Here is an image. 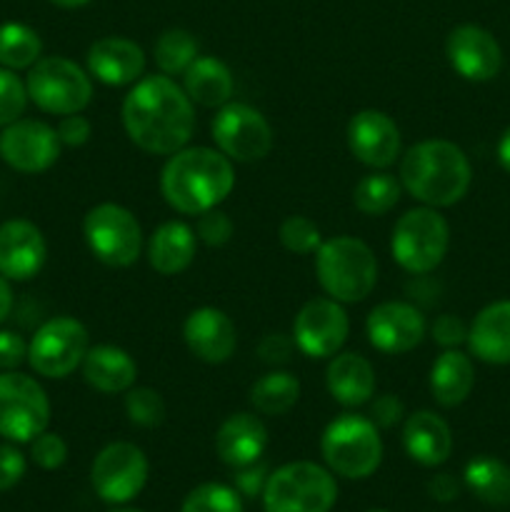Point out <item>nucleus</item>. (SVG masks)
I'll use <instances>...</instances> for the list:
<instances>
[{
  "label": "nucleus",
  "mask_w": 510,
  "mask_h": 512,
  "mask_svg": "<svg viewBox=\"0 0 510 512\" xmlns=\"http://www.w3.org/2000/svg\"><path fill=\"white\" fill-rule=\"evenodd\" d=\"M268 448V428L253 413H235L215 433V453L230 468L258 463Z\"/></svg>",
  "instance_id": "nucleus-22"
},
{
  "label": "nucleus",
  "mask_w": 510,
  "mask_h": 512,
  "mask_svg": "<svg viewBox=\"0 0 510 512\" xmlns=\"http://www.w3.org/2000/svg\"><path fill=\"white\" fill-rule=\"evenodd\" d=\"M295 343L293 338H288V335L283 333H270L265 335L263 340H260L258 345V355L263 363L268 365H283L290 360V353H293Z\"/></svg>",
  "instance_id": "nucleus-47"
},
{
  "label": "nucleus",
  "mask_w": 510,
  "mask_h": 512,
  "mask_svg": "<svg viewBox=\"0 0 510 512\" xmlns=\"http://www.w3.org/2000/svg\"><path fill=\"white\" fill-rule=\"evenodd\" d=\"M368 512H388V510H368Z\"/></svg>",
  "instance_id": "nucleus-53"
},
{
  "label": "nucleus",
  "mask_w": 510,
  "mask_h": 512,
  "mask_svg": "<svg viewBox=\"0 0 510 512\" xmlns=\"http://www.w3.org/2000/svg\"><path fill=\"white\" fill-rule=\"evenodd\" d=\"M88 73L105 85H133L145 73V53L135 40L108 35L90 45Z\"/></svg>",
  "instance_id": "nucleus-21"
},
{
  "label": "nucleus",
  "mask_w": 510,
  "mask_h": 512,
  "mask_svg": "<svg viewBox=\"0 0 510 512\" xmlns=\"http://www.w3.org/2000/svg\"><path fill=\"white\" fill-rule=\"evenodd\" d=\"M28 100V88L15 70L0 65V128L23 118Z\"/></svg>",
  "instance_id": "nucleus-38"
},
{
  "label": "nucleus",
  "mask_w": 510,
  "mask_h": 512,
  "mask_svg": "<svg viewBox=\"0 0 510 512\" xmlns=\"http://www.w3.org/2000/svg\"><path fill=\"white\" fill-rule=\"evenodd\" d=\"M300 400V380L288 370H270L250 388V403L263 415H285Z\"/></svg>",
  "instance_id": "nucleus-31"
},
{
  "label": "nucleus",
  "mask_w": 510,
  "mask_h": 512,
  "mask_svg": "<svg viewBox=\"0 0 510 512\" xmlns=\"http://www.w3.org/2000/svg\"><path fill=\"white\" fill-rule=\"evenodd\" d=\"M83 235L90 253L108 268H130L143 253L138 218L118 203H100L85 213Z\"/></svg>",
  "instance_id": "nucleus-9"
},
{
  "label": "nucleus",
  "mask_w": 510,
  "mask_h": 512,
  "mask_svg": "<svg viewBox=\"0 0 510 512\" xmlns=\"http://www.w3.org/2000/svg\"><path fill=\"white\" fill-rule=\"evenodd\" d=\"M110 512H143V510H135V508H120V505H118V508H113Z\"/></svg>",
  "instance_id": "nucleus-52"
},
{
  "label": "nucleus",
  "mask_w": 510,
  "mask_h": 512,
  "mask_svg": "<svg viewBox=\"0 0 510 512\" xmlns=\"http://www.w3.org/2000/svg\"><path fill=\"white\" fill-rule=\"evenodd\" d=\"M405 418V405L398 395L393 393H385L380 398L370 400V420H373L378 428L390 430Z\"/></svg>",
  "instance_id": "nucleus-43"
},
{
  "label": "nucleus",
  "mask_w": 510,
  "mask_h": 512,
  "mask_svg": "<svg viewBox=\"0 0 510 512\" xmlns=\"http://www.w3.org/2000/svg\"><path fill=\"white\" fill-rule=\"evenodd\" d=\"M430 335H433V340L440 345V348L450 350V348H458V345H463L465 340H468V328H465V323L458 318V315L445 313L435 318L433 328H430Z\"/></svg>",
  "instance_id": "nucleus-41"
},
{
  "label": "nucleus",
  "mask_w": 510,
  "mask_h": 512,
  "mask_svg": "<svg viewBox=\"0 0 510 512\" xmlns=\"http://www.w3.org/2000/svg\"><path fill=\"white\" fill-rule=\"evenodd\" d=\"M350 333V320L343 303L333 298H313L298 310L293 320V343L303 355L315 360L340 353Z\"/></svg>",
  "instance_id": "nucleus-14"
},
{
  "label": "nucleus",
  "mask_w": 510,
  "mask_h": 512,
  "mask_svg": "<svg viewBox=\"0 0 510 512\" xmlns=\"http://www.w3.org/2000/svg\"><path fill=\"white\" fill-rule=\"evenodd\" d=\"M475 385L473 360L458 348L443 350L430 368V393L440 408H458Z\"/></svg>",
  "instance_id": "nucleus-29"
},
{
  "label": "nucleus",
  "mask_w": 510,
  "mask_h": 512,
  "mask_svg": "<svg viewBox=\"0 0 510 512\" xmlns=\"http://www.w3.org/2000/svg\"><path fill=\"white\" fill-rule=\"evenodd\" d=\"M125 415L138 428H158L165 420V400L153 388H130L125 393Z\"/></svg>",
  "instance_id": "nucleus-36"
},
{
  "label": "nucleus",
  "mask_w": 510,
  "mask_h": 512,
  "mask_svg": "<svg viewBox=\"0 0 510 512\" xmlns=\"http://www.w3.org/2000/svg\"><path fill=\"white\" fill-rule=\"evenodd\" d=\"M168 75H148L133 83L123 100V128L130 143L150 155H173L195 133V108Z\"/></svg>",
  "instance_id": "nucleus-1"
},
{
  "label": "nucleus",
  "mask_w": 510,
  "mask_h": 512,
  "mask_svg": "<svg viewBox=\"0 0 510 512\" xmlns=\"http://www.w3.org/2000/svg\"><path fill=\"white\" fill-rule=\"evenodd\" d=\"M320 453L330 473L348 480L370 478L383 463V440L378 425L365 415H340L323 430Z\"/></svg>",
  "instance_id": "nucleus-5"
},
{
  "label": "nucleus",
  "mask_w": 510,
  "mask_h": 512,
  "mask_svg": "<svg viewBox=\"0 0 510 512\" xmlns=\"http://www.w3.org/2000/svg\"><path fill=\"white\" fill-rule=\"evenodd\" d=\"M348 148L358 163L388 170L400 158V130L383 110H360L348 123Z\"/></svg>",
  "instance_id": "nucleus-18"
},
{
  "label": "nucleus",
  "mask_w": 510,
  "mask_h": 512,
  "mask_svg": "<svg viewBox=\"0 0 510 512\" xmlns=\"http://www.w3.org/2000/svg\"><path fill=\"white\" fill-rule=\"evenodd\" d=\"M50 400L43 385L18 370L0 373V435L10 443H30L48 430Z\"/></svg>",
  "instance_id": "nucleus-11"
},
{
  "label": "nucleus",
  "mask_w": 510,
  "mask_h": 512,
  "mask_svg": "<svg viewBox=\"0 0 510 512\" xmlns=\"http://www.w3.org/2000/svg\"><path fill=\"white\" fill-rule=\"evenodd\" d=\"M400 193H403V185L395 175H390L388 170H375V173L365 175L355 183L353 203L363 215L378 218V215L390 213L398 205Z\"/></svg>",
  "instance_id": "nucleus-32"
},
{
  "label": "nucleus",
  "mask_w": 510,
  "mask_h": 512,
  "mask_svg": "<svg viewBox=\"0 0 510 512\" xmlns=\"http://www.w3.org/2000/svg\"><path fill=\"white\" fill-rule=\"evenodd\" d=\"M280 245L293 255H310L320 248V228L305 215H290L283 220L278 230Z\"/></svg>",
  "instance_id": "nucleus-37"
},
{
  "label": "nucleus",
  "mask_w": 510,
  "mask_h": 512,
  "mask_svg": "<svg viewBox=\"0 0 510 512\" xmlns=\"http://www.w3.org/2000/svg\"><path fill=\"white\" fill-rule=\"evenodd\" d=\"M473 168L463 148L433 138L415 143L400 158V185L428 208H450L468 195Z\"/></svg>",
  "instance_id": "nucleus-3"
},
{
  "label": "nucleus",
  "mask_w": 510,
  "mask_h": 512,
  "mask_svg": "<svg viewBox=\"0 0 510 512\" xmlns=\"http://www.w3.org/2000/svg\"><path fill=\"white\" fill-rule=\"evenodd\" d=\"M268 478H270L268 465L258 460V463H250L245 465V468H235L233 485L240 495H245V498H258V495H263Z\"/></svg>",
  "instance_id": "nucleus-42"
},
{
  "label": "nucleus",
  "mask_w": 510,
  "mask_h": 512,
  "mask_svg": "<svg viewBox=\"0 0 510 512\" xmlns=\"http://www.w3.org/2000/svg\"><path fill=\"white\" fill-rule=\"evenodd\" d=\"M28 360V343L15 330H0V370H15Z\"/></svg>",
  "instance_id": "nucleus-46"
},
{
  "label": "nucleus",
  "mask_w": 510,
  "mask_h": 512,
  "mask_svg": "<svg viewBox=\"0 0 510 512\" xmlns=\"http://www.w3.org/2000/svg\"><path fill=\"white\" fill-rule=\"evenodd\" d=\"M338 485L330 470L310 460L288 463L270 473L263 490L265 512H330Z\"/></svg>",
  "instance_id": "nucleus-7"
},
{
  "label": "nucleus",
  "mask_w": 510,
  "mask_h": 512,
  "mask_svg": "<svg viewBox=\"0 0 510 512\" xmlns=\"http://www.w3.org/2000/svg\"><path fill=\"white\" fill-rule=\"evenodd\" d=\"M148 458L133 443H110L95 455L90 483L100 500L125 505L143 493L148 483Z\"/></svg>",
  "instance_id": "nucleus-13"
},
{
  "label": "nucleus",
  "mask_w": 510,
  "mask_h": 512,
  "mask_svg": "<svg viewBox=\"0 0 510 512\" xmlns=\"http://www.w3.org/2000/svg\"><path fill=\"white\" fill-rule=\"evenodd\" d=\"M195 235H198V240H203L205 245H210V248H220V245H225L233 238V220L218 208L205 210V213L198 215Z\"/></svg>",
  "instance_id": "nucleus-40"
},
{
  "label": "nucleus",
  "mask_w": 510,
  "mask_h": 512,
  "mask_svg": "<svg viewBox=\"0 0 510 512\" xmlns=\"http://www.w3.org/2000/svg\"><path fill=\"white\" fill-rule=\"evenodd\" d=\"M325 385L335 403L343 408H360L375 395V370L358 353L333 355L325 370Z\"/></svg>",
  "instance_id": "nucleus-25"
},
{
  "label": "nucleus",
  "mask_w": 510,
  "mask_h": 512,
  "mask_svg": "<svg viewBox=\"0 0 510 512\" xmlns=\"http://www.w3.org/2000/svg\"><path fill=\"white\" fill-rule=\"evenodd\" d=\"M215 148L235 163H258L273 150L275 135L260 110L245 103H228L218 108L210 123Z\"/></svg>",
  "instance_id": "nucleus-12"
},
{
  "label": "nucleus",
  "mask_w": 510,
  "mask_h": 512,
  "mask_svg": "<svg viewBox=\"0 0 510 512\" xmlns=\"http://www.w3.org/2000/svg\"><path fill=\"white\" fill-rule=\"evenodd\" d=\"M450 228L438 208H413L395 220L390 253L410 275L433 273L448 255Z\"/></svg>",
  "instance_id": "nucleus-6"
},
{
  "label": "nucleus",
  "mask_w": 510,
  "mask_h": 512,
  "mask_svg": "<svg viewBox=\"0 0 510 512\" xmlns=\"http://www.w3.org/2000/svg\"><path fill=\"white\" fill-rule=\"evenodd\" d=\"M370 345L385 355H403L418 348L428 333L425 315L415 305L388 300L370 310L365 320Z\"/></svg>",
  "instance_id": "nucleus-16"
},
{
  "label": "nucleus",
  "mask_w": 510,
  "mask_h": 512,
  "mask_svg": "<svg viewBox=\"0 0 510 512\" xmlns=\"http://www.w3.org/2000/svg\"><path fill=\"white\" fill-rule=\"evenodd\" d=\"M445 55L460 78L470 83L493 80L503 68V50L493 33L473 23L458 25L445 40Z\"/></svg>",
  "instance_id": "nucleus-17"
},
{
  "label": "nucleus",
  "mask_w": 510,
  "mask_h": 512,
  "mask_svg": "<svg viewBox=\"0 0 510 512\" xmlns=\"http://www.w3.org/2000/svg\"><path fill=\"white\" fill-rule=\"evenodd\" d=\"M48 260V243L30 220H8L0 225V275L15 283L35 278Z\"/></svg>",
  "instance_id": "nucleus-19"
},
{
  "label": "nucleus",
  "mask_w": 510,
  "mask_h": 512,
  "mask_svg": "<svg viewBox=\"0 0 510 512\" xmlns=\"http://www.w3.org/2000/svg\"><path fill=\"white\" fill-rule=\"evenodd\" d=\"M43 53V40L30 25L3 23L0 25V65L8 70L33 68Z\"/></svg>",
  "instance_id": "nucleus-34"
},
{
  "label": "nucleus",
  "mask_w": 510,
  "mask_h": 512,
  "mask_svg": "<svg viewBox=\"0 0 510 512\" xmlns=\"http://www.w3.org/2000/svg\"><path fill=\"white\" fill-rule=\"evenodd\" d=\"M55 133H58L60 143L63 145H68V148H80V145H85L90 140L93 128H90V120L85 118V115L73 113V115H63V118H60Z\"/></svg>",
  "instance_id": "nucleus-45"
},
{
  "label": "nucleus",
  "mask_w": 510,
  "mask_h": 512,
  "mask_svg": "<svg viewBox=\"0 0 510 512\" xmlns=\"http://www.w3.org/2000/svg\"><path fill=\"white\" fill-rule=\"evenodd\" d=\"M463 480L470 493L485 505H493V508L510 505V468L503 460L490 458V455L473 458L465 465Z\"/></svg>",
  "instance_id": "nucleus-30"
},
{
  "label": "nucleus",
  "mask_w": 510,
  "mask_h": 512,
  "mask_svg": "<svg viewBox=\"0 0 510 512\" xmlns=\"http://www.w3.org/2000/svg\"><path fill=\"white\" fill-rule=\"evenodd\" d=\"M10 310H13V290H10V280L0 275V325L5 323Z\"/></svg>",
  "instance_id": "nucleus-49"
},
{
  "label": "nucleus",
  "mask_w": 510,
  "mask_h": 512,
  "mask_svg": "<svg viewBox=\"0 0 510 512\" xmlns=\"http://www.w3.org/2000/svg\"><path fill=\"white\" fill-rule=\"evenodd\" d=\"M198 235L183 220H168L148 240V263L160 275H180L193 265Z\"/></svg>",
  "instance_id": "nucleus-26"
},
{
  "label": "nucleus",
  "mask_w": 510,
  "mask_h": 512,
  "mask_svg": "<svg viewBox=\"0 0 510 512\" xmlns=\"http://www.w3.org/2000/svg\"><path fill=\"white\" fill-rule=\"evenodd\" d=\"M60 143L55 128L43 120L20 118L5 125L0 133V158L13 170L25 175L45 173L60 158Z\"/></svg>",
  "instance_id": "nucleus-15"
},
{
  "label": "nucleus",
  "mask_w": 510,
  "mask_h": 512,
  "mask_svg": "<svg viewBox=\"0 0 510 512\" xmlns=\"http://www.w3.org/2000/svg\"><path fill=\"white\" fill-rule=\"evenodd\" d=\"M25 475V458L15 445H0V493L15 488Z\"/></svg>",
  "instance_id": "nucleus-44"
},
{
  "label": "nucleus",
  "mask_w": 510,
  "mask_h": 512,
  "mask_svg": "<svg viewBox=\"0 0 510 512\" xmlns=\"http://www.w3.org/2000/svg\"><path fill=\"white\" fill-rule=\"evenodd\" d=\"M88 350V328L70 315H58L35 330L28 343V363L43 378L63 380L83 365Z\"/></svg>",
  "instance_id": "nucleus-10"
},
{
  "label": "nucleus",
  "mask_w": 510,
  "mask_h": 512,
  "mask_svg": "<svg viewBox=\"0 0 510 512\" xmlns=\"http://www.w3.org/2000/svg\"><path fill=\"white\" fill-rule=\"evenodd\" d=\"M180 512H243V500L230 485L203 483L185 495Z\"/></svg>",
  "instance_id": "nucleus-35"
},
{
  "label": "nucleus",
  "mask_w": 510,
  "mask_h": 512,
  "mask_svg": "<svg viewBox=\"0 0 510 512\" xmlns=\"http://www.w3.org/2000/svg\"><path fill=\"white\" fill-rule=\"evenodd\" d=\"M80 368H83L85 383L105 395L128 393L135 385V378H138L135 360L123 348H115V345H95V348H90Z\"/></svg>",
  "instance_id": "nucleus-27"
},
{
  "label": "nucleus",
  "mask_w": 510,
  "mask_h": 512,
  "mask_svg": "<svg viewBox=\"0 0 510 512\" xmlns=\"http://www.w3.org/2000/svg\"><path fill=\"white\" fill-rule=\"evenodd\" d=\"M428 493L430 498H435L438 503H453V500L460 495V483L453 478V475L440 473L428 483Z\"/></svg>",
  "instance_id": "nucleus-48"
},
{
  "label": "nucleus",
  "mask_w": 510,
  "mask_h": 512,
  "mask_svg": "<svg viewBox=\"0 0 510 512\" xmlns=\"http://www.w3.org/2000/svg\"><path fill=\"white\" fill-rule=\"evenodd\" d=\"M235 168L218 148L195 145L173 153L160 173V193L180 215L213 210L233 193Z\"/></svg>",
  "instance_id": "nucleus-2"
},
{
  "label": "nucleus",
  "mask_w": 510,
  "mask_h": 512,
  "mask_svg": "<svg viewBox=\"0 0 510 512\" xmlns=\"http://www.w3.org/2000/svg\"><path fill=\"white\" fill-rule=\"evenodd\" d=\"M25 88L28 98L50 115L83 113L93 100L90 75L63 55H48L28 68Z\"/></svg>",
  "instance_id": "nucleus-8"
},
{
  "label": "nucleus",
  "mask_w": 510,
  "mask_h": 512,
  "mask_svg": "<svg viewBox=\"0 0 510 512\" xmlns=\"http://www.w3.org/2000/svg\"><path fill=\"white\" fill-rule=\"evenodd\" d=\"M50 3L58 5V8L73 10V8H83V5H88L90 0H50Z\"/></svg>",
  "instance_id": "nucleus-51"
},
{
  "label": "nucleus",
  "mask_w": 510,
  "mask_h": 512,
  "mask_svg": "<svg viewBox=\"0 0 510 512\" xmlns=\"http://www.w3.org/2000/svg\"><path fill=\"white\" fill-rule=\"evenodd\" d=\"M465 343L483 363L510 365V300H498L480 310Z\"/></svg>",
  "instance_id": "nucleus-24"
},
{
  "label": "nucleus",
  "mask_w": 510,
  "mask_h": 512,
  "mask_svg": "<svg viewBox=\"0 0 510 512\" xmlns=\"http://www.w3.org/2000/svg\"><path fill=\"white\" fill-rule=\"evenodd\" d=\"M315 275L328 298L363 303L378 285V260L363 240L335 235L315 250Z\"/></svg>",
  "instance_id": "nucleus-4"
},
{
  "label": "nucleus",
  "mask_w": 510,
  "mask_h": 512,
  "mask_svg": "<svg viewBox=\"0 0 510 512\" xmlns=\"http://www.w3.org/2000/svg\"><path fill=\"white\" fill-rule=\"evenodd\" d=\"M30 458L38 468L43 470H58L68 460V445L60 435L55 433H40L38 438L30 440Z\"/></svg>",
  "instance_id": "nucleus-39"
},
{
  "label": "nucleus",
  "mask_w": 510,
  "mask_h": 512,
  "mask_svg": "<svg viewBox=\"0 0 510 512\" xmlns=\"http://www.w3.org/2000/svg\"><path fill=\"white\" fill-rule=\"evenodd\" d=\"M183 90L203 108H223L235 93V80L228 65L213 55H198L183 73Z\"/></svg>",
  "instance_id": "nucleus-28"
},
{
  "label": "nucleus",
  "mask_w": 510,
  "mask_h": 512,
  "mask_svg": "<svg viewBox=\"0 0 510 512\" xmlns=\"http://www.w3.org/2000/svg\"><path fill=\"white\" fill-rule=\"evenodd\" d=\"M183 338L190 353L208 365L225 363L233 358L235 348H238L233 320L223 310L210 308V305L193 310L185 318Z\"/></svg>",
  "instance_id": "nucleus-20"
},
{
  "label": "nucleus",
  "mask_w": 510,
  "mask_h": 512,
  "mask_svg": "<svg viewBox=\"0 0 510 512\" xmlns=\"http://www.w3.org/2000/svg\"><path fill=\"white\" fill-rule=\"evenodd\" d=\"M200 55V43L193 33L183 28H168L158 35L153 45L155 65L163 75H183L195 58Z\"/></svg>",
  "instance_id": "nucleus-33"
},
{
  "label": "nucleus",
  "mask_w": 510,
  "mask_h": 512,
  "mask_svg": "<svg viewBox=\"0 0 510 512\" xmlns=\"http://www.w3.org/2000/svg\"><path fill=\"white\" fill-rule=\"evenodd\" d=\"M403 448L423 468H438L453 453L450 425L433 410H418L403 425Z\"/></svg>",
  "instance_id": "nucleus-23"
},
{
  "label": "nucleus",
  "mask_w": 510,
  "mask_h": 512,
  "mask_svg": "<svg viewBox=\"0 0 510 512\" xmlns=\"http://www.w3.org/2000/svg\"><path fill=\"white\" fill-rule=\"evenodd\" d=\"M498 163L505 173H510V128L500 135L498 143Z\"/></svg>",
  "instance_id": "nucleus-50"
}]
</instances>
